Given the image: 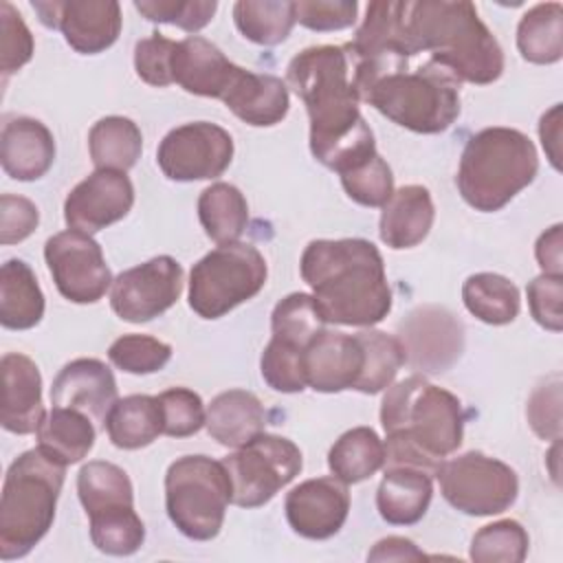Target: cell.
Returning <instances> with one entry per match:
<instances>
[{"label": "cell", "mask_w": 563, "mask_h": 563, "mask_svg": "<svg viewBox=\"0 0 563 563\" xmlns=\"http://www.w3.org/2000/svg\"><path fill=\"white\" fill-rule=\"evenodd\" d=\"M103 429L119 449H141L163 433V411L156 396L132 394L117 400Z\"/></svg>", "instance_id": "cell-30"}, {"label": "cell", "mask_w": 563, "mask_h": 563, "mask_svg": "<svg viewBox=\"0 0 563 563\" xmlns=\"http://www.w3.org/2000/svg\"><path fill=\"white\" fill-rule=\"evenodd\" d=\"M156 398L163 411V433L172 438L194 435L207 420L200 396L187 387L165 389Z\"/></svg>", "instance_id": "cell-46"}, {"label": "cell", "mask_w": 563, "mask_h": 563, "mask_svg": "<svg viewBox=\"0 0 563 563\" xmlns=\"http://www.w3.org/2000/svg\"><path fill=\"white\" fill-rule=\"evenodd\" d=\"M528 420L532 431L543 440H559L561 435V380L554 376L552 385L537 387L528 402Z\"/></svg>", "instance_id": "cell-51"}, {"label": "cell", "mask_w": 563, "mask_h": 563, "mask_svg": "<svg viewBox=\"0 0 563 563\" xmlns=\"http://www.w3.org/2000/svg\"><path fill=\"white\" fill-rule=\"evenodd\" d=\"M380 422L387 433L385 468L416 466L435 475L442 457L462 444V402L418 374L387 389Z\"/></svg>", "instance_id": "cell-4"}, {"label": "cell", "mask_w": 563, "mask_h": 563, "mask_svg": "<svg viewBox=\"0 0 563 563\" xmlns=\"http://www.w3.org/2000/svg\"><path fill=\"white\" fill-rule=\"evenodd\" d=\"M240 70L242 68L229 62L216 44L200 35H189L178 42L172 68L174 81L183 90L220 101L224 99Z\"/></svg>", "instance_id": "cell-22"}, {"label": "cell", "mask_w": 563, "mask_h": 563, "mask_svg": "<svg viewBox=\"0 0 563 563\" xmlns=\"http://www.w3.org/2000/svg\"><path fill=\"white\" fill-rule=\"evenodd\" d=\"M433 200L427 187L405 185L391 194L380 213V240L389 249H411L420 244L433 224Z\"/></svg>", "instance_id": "cell-25"}, {"label": "cell", "mask_w": 563, "mask_h": 563, "mask_svg": "<svg viewBox=\"0 0 563 563\" xmlns=\"http://www.w3.org/2000/svg\"><path fill=\"white\" fill-rule=\"evenodd\" d=\"M427 559L422 550L416 548L413 541L405 537H387L380 539L374 550L367 554V561H422Z\"/></svg>", "instance_id": "cell-54"}, {"label": "cell", "mask_w": 563, "mask_h": 563, "mask_svg": "<svg viewBox=\"0 0 563 563\" xmlns=\"http://www.w3.org/2000/svg\"><path fill=\"white\" fill-rule=\"evenodd\" d=\"M132 205L134 187L125 172L97 169L66 196L64 220L70 229L92 235L125 218Z\"/></svg>", "instance_id": "cell-16"}, {"label": "cell", "mask_w": 563, "mask_h": 563, "mask_svg": "<svg viewBox=\"0 0 563 563\" xmlns=\"http://www.w3.org/2000/svg\"><path fill=\"white\" fill-rule=\"evenodd\" d=\"M233 158L231 134L209 121L174 128L158 145L156 163L169 180H209L224 174Z\"/></svg>", "instance_id": "cell-12"}, {"label": "cell", "mask_w": 563, "mask_h": 563, "mask_svg": "<svg viewBox=\"0 0 563 563\" xmlns=\"http://www.w3.org/2000/svg\"><path fill=\"white\" fill-rule=\"evenodd\" d=\"M358 4L341 0H301L295 2L297 22L312 31L347 29L356 20Z\"/></svg>", "instance_id": "cell-50"}, {"label": "cell", "mask_w": 563, "mask_h": 563, "mask_svg": "<svg viewBox=\"0 0 563 563\" xmlns=\"http://www.w3.org/2000/svg\"><path fill=\"white\" fill-rule=\"evenodd\" d=\"M323 325L325 319L314 297L306 292H292L284 297L271 314V339L290 350L306 352V347L323 330Z\"/></svg>", "instance_id": "cell-38"}, {"label": "cell", "mask_w": 563, "mask_h": 563, "mask_svg": "<svg viewBox=\"0 0 563 563\" xmlns=\"http://www.w3.org/2000/svg\"><path fill=\"white\" fill-rule=\"evenodd\" d=\"M231 477L224 462L185 455L165 475V506L172 523L194 541L213 539L231 501Z\"/></svg>", "instance_id": "cell-8"}, {"label": "cell", "mask_w": 563, "mask_h": 563, "mask_svg": "<svg viewBox=\"0 0 563 563\" xmlns=\"http://www.w3.org/2000/svg\"><path fill=\"white\" fill-rule=\"evenodd\" d=\"M77 493L86 515L134 506L132 482L123 468L110 462H88L77 475Z\"/></svg>", "instance_id": "cell-36"}, {"label": "cell", "mask_w": 563, "mask_h": 563, "mask_svg": "<svg viewBox=\"0 0 563 563\" xmlns=\"http://www.w3.org/2000/svg\"><path fill=\"white\" fill-rule=\"evenodd\" d=\"M354 86L383 117L418 134L444 132L460 117V81L429 59L385 68Z\"/></svg>", "instance_id": "cell-5"}, {"label": "cell", "mask_w": 563, "mask_h": 563, "mask_svg": "<svg viewBox=\"0 0 563 563\" xmlns=\"http://www.w3.org/2000/svg\"><path fill=\"white\" fill-rule=\"evenodd\" d=\"M178 42L165 37L163 33H152L150 37L136 42L134 48V68L136 75L150 86H169L174 84V55Z\"/></svg>", "instance_id": "cell-47"}, {"label": "cell", "mask_w": 563, "mask_h": 563, "mask_svg": "<svg viewBox=\"0 0 563 563\" xmlns=\"http://www.w3.org/2000/svg\"><path fill=\"white\" fill-rule=\"evenodd\" d=\"M66 466L40 446L24 451L7 471L0 501V559L29 554L55 519Z\"/></svg>", "instance_id": "cell-7"}, {"label": "cell", "mask_w": 563, "mask_h": 563, "mask_svg": "<svg viewBox=\"0 0 563 563\" xmlns=\"http://www.w3.org/2000/svg\"><path fill=\"white\" fill-rule=\"evenodd\" d=\"M462 299L471 314L490 325H504L519 314L517 286L497 273H475L462 286Z\"/></svg>", "instance_id": "cell-35"}, {"label": "cell", "mask_w": 563, "mask_h": 563, "mask_svg": "<svg viewBox=\"0 0 563 563\" xmlns=\"http://www.w3.org/2000/svg\"><path fill=\"white\" fill-rule=\"evenodd\" d=\"M90 539L97 550L112 556L134 554L145 541V526L134 506L90 515Z\"/></svg>", "instance_id": "cell-40"}, {"label": "cell", "mask_w": 563, "mask_h": 563, "mask_svg": "<svg viewBox=\"0 0 563 563\" xmlns=\"http://www.w3.org/2000/svg\"><path fill=\"white\" fill-rule=\"evenodd\" d=\"M356 334L365 350V365L354 389L361 394H378L391 385L398 369L407 363L405 347L398 336H391L380 330L369 328Z\"/></svg>", "instance_id": "cell-39"}, {"label": "cell", "mask_w": 563, "mask_h": 563, "mask_svg": "<svg viewBox=\"0 0 563 563\" xmlns=\"http://www.w3.org/2000/svg\"><path fill=\"white\" fill-rule=\"evenodd\" d=\"M55 161V141L51 130L31 117H11L0 134V163L7 176L15 180L42 178Z\"/></svg>", "instance_id": "cell-23"}, {"label": "cell", "mask_w": 563, "mask_h": 563, "mask_svg": "<svg viewBox=\"0 0 563 563\" xmlns=\"http://www.w3.org/2000/svg\"><path fill=\"white\" fill-rule=\"evenodd\" d=\"M183 290V266L158 255L145 264L123 271L112 282V310L130 323H143L172 308Z\"/></svg>", "instance_id": "cell-14"}, {"label": "cell", "mask_w": 563, "mask_h": 563, "mask_svg": "<svg viewBox=\"0 0 563 563\" xmlns=\"http://www.w3.org/2000/svg\"><path fill=\"white\" fill-rule=\"evenodd\" d=\"M561 299H563V275L541 273L528 284L530 312L534 321L545 330L561 332L563 328Z\"/></svg>", "instance_id": "cell-49"}, {"label": "cell", "mask_w": 563, "mask_h": 563, "mask_svg": "<svg viewBox=\"0 0 563 563\" xmlns=\"http://www.w3.org/2000/svg\"><path fill=\"white\" fill-rule=\"evenodd\" d=\"M108 358L128 374H152L167 365L172 347L150 334H123L108 347Z\"/></svg>", "instance_id": "cell-42"}, {"label": "cell", "mask_w": 563, "mask_h": 563, "mask_svg": "<svg viewBox=\"0 0 563 563\" xmlns=\"http://www.w3.org/2000/svg\"><path fill=\"white\" fill-rule=\"evenodd\" d=\"M363 51L405 59L427 55L457 81L490 84L504 73V51L466 0H376L356 31Z\"/></svg>", "instance_id": "cell-1"}, {"label": "cell", "mask_w": 563, "mask_h": 563, "mask_svg": "<svg viewBox=\"0 0 563 563\" xmlns=\"http://www.w3.org/2000/svg\"><path fill=\"white\" fill-rule=\"evenodd\" d=\"M262 378L268 387L282 394H297L308 387L303 369V352L290 350L277 341H268L260 361Z\"/></svg>", "instance_id": "cell-45"}, {"label": "cell", "mask_w": 563, "mask_h": 563, "mask_svg": "<svg viewBox=\"0 0 563 563\" xmlns=\"http://www.w3.org/2000/svg\"><path fill=\"white\" fill-rule=\"evenodd\" d=\"M266 260L246 242L220 244L189 273V306L202 319H220L266 284Z\"/></svg>", "instance_id": "cell-9"}, {"label": "cell", "mask_w": 563, "mask_h": 563, "mask_svg": "<svg viewBox=\"0 0 563 563\" xmlns=\"http://www.w3.org/2000/svg\"><path fill=\"white\" fill-rule=\"evenodd\" d=\"M444 499L460 512L488 517L508 510L519 493L517 473L501 460L468 451L440 464L435 473Z\"/></svg>", "instance_id": "cell-11"}, {"label": "cell", "mask_w": 563, "mask_h": 563, "mask_svg": "<svg viewBox=\"0 0 563 563\" xmlns=\"http://www.w3.org/2000/svg\"><path fill=\"white\" fill-rule=\"evenodd\" d=\"M433 497L431 473L416 466H389L376 493V508L391 526L418 523Z\"/></svg>", "instance_id": "cell-26"}, {"label": "cell", "mask_w": 563, "mask_h": 563, "mask_svg": "<svg viewBox=\"0 0 563 563\" xmlns=\"http://www.w3.org/2000/svg\"><path fill=\"white\" fill-rule=\"evenodd\" d=\"M561 224L550 227L545 233L539 235L534 255L543 273L548 275H561L563 273V262H561Z\"/></svg>", "instance_id": "cell-53"}, {"label": "cell", "mask_w": 563, "mask_h": 563, "mask_svg": "<svg viewBox=\"0 0 563 563\" xmlns=\"http://www.w3.org/2000/svg\"><path fill=\"white\" fill-rule=\"evenodd\" d=\"M363 365L365 350L358 334L321 330L303 352L306 383L323 394L354 389Z\"/></svg>", "instance_id": "cell-18"}, {"label": "cell", "mask_w": 563, "mask_h": 563, "mask_svg": "<svg viewBox=\"0 0 563 563\" xmlns=\"http://www.w3.org/2000/svg\"><path fill=\"white\" fill-rule=\"evenodd\" d=\"M205 424L209 435L222 446L238 449L264 431L266 411L255 394L229 389L211 400Z\"/></svg>", "instance_id": "cell-27"}, {"label": "cell", "mask_w": 563, "mask_h": 563, "mask_svg": "<svg viewBox=\"0 0 563 563\" xmlns=\"http://www.w3.org/2000/svg\"><path fill=\"white\" fill-rule=\"evenodd\" d=\"M345 194L363 207H383L394 194V176L385 158L376 152L358 167L341 174Z\"/></svg>", "instance_id": "cell-43"}, {"label": "cell", "mask_w": 563, "mask_h": 563, "mask_svg": "<svg viewBox=\"0 0 563 563\" xmlns=\"http://www.w3.org/2000/svg\"><path fill=\"white\" fill-rule=\"evenodd\" d=\"M40 222L37 207L22 196L2 194L0 198V242L15 244L26 240Z\"/></svg>", "instance_id": "cell-52"}, {"label": "cell", "mask_w": 563, "mask_h": 563, "mask_svg": "<svg viewBox=\"0 0 563 563\" xmlns=\"http://www.w3.org/2000/svg\"><path fill=\"white\" fill-rule=\"evenodd\" d=\"M44 317V295L22 260H7L0 268V323L9 330H29Z\"/></svg>", "instance_id": "cell-29"}, {"label": "cell", "mask_w": 563, "mask_h": 563, "mask_svg": "<svg viewBox=\"0 0 563 563\" xmlns=\"http://www.w3.org/2000/svg\"><path fill=\"white\" fill-rule=\"evenodd\" d=\"M222 103L244 123L268 128L288 112V88L275 75H262L242 68L227 90Z\"/></svg>", "instance_id": "cell-24"}, {"label": "cell", "mask_w": 563, "mask_h": 563, "mask_svg": "<svg viewBox=\"0 0 563 563\" xmlns=\"http://www.w3.org/2000/svg\"><path fill=\"white\" fill-rule=\"evenodd\" d=\"M286 519L306 539L334 537L350 512L347 484L334 475L306 479L286 495Z\"/></svg>", "instance_id": "cell-17"}, {"label": "cell", "mask_w": 563, "mask_h": 563, "mask_svg": "<svg viewBox=\"0 0 563 563\" xmlns=\"http://www.w3.org/2000/svg\"><path fill=\"white\" fill-rule=\"evenodd\" d=\"M222 462L231 477V501L240 508H257L299 475L301 451L288 438L262 431Z\"/></svg>", "instance_id": "cell-10"}, {"label": "cell", "mask_w": 563, "mask_h": 563, "mask_svg": "<svg viewBox=\"0 0 563 563\" xmlns=\"http://www.w3.org/2000/svg\"><path fill=\"white\" fill-rule=\"evenodd\" d=\"M286 79L310 117V152L339 176L376 154L374 134L358 110L347 46H310L297 53Z\"/></svg>", "instance_id": "cell-2"}, {"label": "cell", "mask_w": 563, "mask_h": 563, "mask_svg": "<svg viewBox=\"0 0 563 563\" xmlns=\"http://www.w3.org/2000/svg\"><path fill=\"white\" fill-rule=\"evenodd\" d=\"M233 20L238 31L262 46L284 42L295 22V2L290 0H240L233 4Z\"/></svg>", "instance_id": "cell-37"}, {"label": "cell", "mask_w": 563, "mask_h": 563, "mask_svg": "<svg viewBox=\"0 0 563 563\" xmlns=\"http://www.w3.org/2000/svg\"><path fill=\"white\" fill-rule=\"evenodd\" d=\"M35 433L37 446L64 466L81 462L95 446L97 435L92 420L68 407H53L46 411Z\"/></svg>", "instance_id": "cell-28"}, {"label": "cell", "mask_w": 563, "mask_h": 563, "mask_svg": "<svg viewBox=\"0 0 563 563\" xmlns=\"http://www.w3.org/2000/svg\"><path fill=\"white\" fill-rule=\"evenodd\" d=\"M462 341V323L444 308H420L402 323L407 358L429 372H444L460 356Z\"/></svg>", "instance_id": "cell-20"}, {"label": "cell", "mask_w": 563, "mask_h": 563, "mask_svg": "<svg viewBox=\"0 0 563 563\" xmlns=\"http://www.w3.org/2000/svg\"><path fill=\"white\" fill-rule=\"evenodd\" d=\"M88 147L97 169L128 172L141 156L143 136L132 119L103 117L90 128Z\"/></svg>", "instance_id": "cell-32"}, {"label": "cell", "mask_w": 563, "mask_h": 563, "mask_svg": "<svg viewBox=\"0 0 563 563\" xmlns=\"http://www.w3.org/2000/svg\"><path fill=\"white\" fill-rule=\"evenodd\" d=\"M136 11L150 22L176 24L189 33L207 26L218 9L216 0H136Z\"/></svg>", "instance_id": "cell-44"}, {"label": "cell", "mask_w": 563, "mask_h": 563, "mask_svg": "<svg viewBox=\"0 0 563 563\" xmlns=\"http://www.w3.org/2000/svg\"><path fill=\"white\" fill-rule=\"evenodd\" d=\"M51 402L53 407L77 409L103 427L112 405L117 402L114 374L99 358H75L55 376Z\"/></svg>", "instance_id": "cell-19"}, {"label": "cell", "mask_w": 563, "mask_h": 563, "mask_svg": "<svg viewBox=\"0 0 563 563\" xmlns=\"http://www.w3.org/2000/svg\"><path fill=\"white\" fill-rule=\"evenodd\" d=\"M385 464V444L369 427L345 431L328 453V466L345 484H358L372 477Z\"/></svg>", "instance_id": "cell-34"}, {"label": "cell", "mask_w": 563, "mask_h": 563, "mask_svg": "<svg viewBox=\"0 0 563 563\" xmlns=\"http://www.w3.org/2000/svg\"><path fill=\"white\" fill-rule=\"evenodd\" d=\"M0 68L2 75L20 70L33 57V35L11 2H0Z\"/></svg>", "instance_id": "cell-48"}, {"label": "cell", "mask_w": 563, "mask_h": 563, "mask_svg": "<svg viewBox=\"0 0 563 563\" xmlns=\"http://www.w3.org/2000/svg\"><path fill=\"white\" fill-rule=\"evenodd\" d=\"M33 9L48 29H59L70 48L95 55L121 33V7L114 0H35Z\"/></svg>", "instance_id": "cell-15"}, {"label": "cell", "mask_w": 563, "mask_h": 563, "mask_svg": "<svg viewBox=\"0 0 563 563\" xmlns=\"http://www.w3.org/2000/svg\"><path fill=\"white\" fill-rule=\"evenodd\" d=\"M539 136H541V143L548 152V158L550 163L561 169V163H559V143H561V103L552 106L543 117H541V123H539Z\"/></svg>", "instance_id": "cell-55"}, {"label": "cell", "mask_w": 563, "mask_h": 563, "mask_svg": "<svg viewBox=\"0 0 563 563\" xmlns=\"http://www.w3.org/2000/svg\"><path fill=\"white\" fill-rule=\"evenodd\" d=\"M299 271L325 323L369 328L391 310L383 255L367 240H312Z\"/></svg>", "instance_id": "cell-3"}, {"label": "cell", "mask_w": 563, "mask_h": 563, "mask_svg": "<svg viewBox=\"0 0 563 563\" xmlns=\"http://www.w3.org/2000/svg\"><path fill=\"white\" fill-rule=\"evenodd\" d=\"M44 257L57 290L73 303H95L112 286L103 251L88 233H55L44 244Z\"/></svg>", "instance_id": "cell-13"}, {"label": "cell", "mask_w": 563, "mask_h": 563, "mask_svg": "<svg viewBox=\"0 0 563 563\" xmlns=\"http://www.w3.org/2000/svg\"><path fill=\"white\" fill-rule=\"evenodd\" d=\"M539 169L534 143L512 128H486L468 139L460 156L455 185L477 211H499Z\"/></svg>", "instance_id": "cell-6"}, {"label": "cell", "mask_w": 563, "mask_h": 563, "mask_svg": "<svg viewBox=\"0 0 563 563\" xmlns=\"http://www.w3.org/2000/svg\"><path fill=\"white\" fill-rule=\"evenodd\" d=\"M517 48L532 64H554L563 55V7L541 2L523 13L517 26Z\"/></svg>", "instance_id": "cell-33"}, {"label": "cell", "mask_w": 563, "mask_h": 563, "mask_svg": "<svg viewBox=\"0 0 563 563\" xmlns=\"http://www.w3.org/2000/svg\"><path fill=\"white\" fill-rule=\"evenodd\" d=\"M0 369H2V405H0L2 427L18 435L37 431L46 413L42 405V376L37 365L20 352H9L2 356Z\"/></svg>", "instance_id": "cell-21"}, {"label": "cell", "mask_w": 563, "mask_h": 563, "mask_svg": "<svg viewBox=\"0 0 563 563\" xmlns=\"http://www.w3.org/2000/svg\"><path fill=\"white\" fill-rule=\"evenodd\" d=\"M198 218L216 244H231L249 224V205L235 185L213 183L198 198Z\"/></svg>", "instance_id": "cell-31"}, {"label": "cell", "mask_w": 563, "mask_h": 563, "mask_svg": "<svg viewBox=\"0 0 563 563\" xmlns=\"http://www.w3.org/2000/svg\"><path fill=\"white\" fill-rule=\"evenodd\" d=\"M528 532L515 519H501L479 528L471 541L475 563H521L528 554Z\"/></svg>", "instance_id": "cell-41"}]
</instances>
